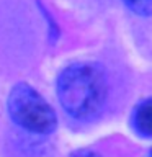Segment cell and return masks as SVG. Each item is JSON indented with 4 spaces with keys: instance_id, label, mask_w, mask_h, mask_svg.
Here are the masks:
<instances>
[{
    "instance_id": "obj_1",
    "label": "cell",
    "mask_w": 152,
    "mask_h": 157,
    "mask_svg": "<svg viewBox=\"0 0 152 157\" xmlns=\"http://www.w3.org/2000/svg\"><path fill=\"white\" fill-rule=\"evenodd\" d=\"M108 80L97 62H75L57 78V98L62 108L77 120H93L105 108Z\"/></svg>"
},
{
    "instance_id": "obj_2",
    "label": "cell",
    "mask_w": 152,
    "mask_h": 157,
    "mask_svg": "<svg viewBox=\"0 0 152 157\" xmlns=\"http://www.w3.org/2000/svg\"><path fill=\"white\" fill-rule=\"evenodd\" d=\"M7 108L12 120L31 132L49 134L57 126V116L52 106L25 82L17 83L10 90Z\"/></svg>"
},
{
    "instance_id": "obj_3",
    "label": "cell",
    "mask_w": 152,
    "mask_h": 157,
    "mask_svg": "<svg viewBox=\"0 0 152 157\" xmlns=\"http://www.w3.org/2000/svg\"><path fill=\"white\" fill-rule=\"evenodd\" d=\"M136 131L144 137H150L152 134V100L141 101L134 111V118H132Z\"/></svg>"
},
{
    "instance_id": "obj_4",
    "label": "cell",
    "mask_w": 152,
    "mask_h": 157,
    "mask_svg": "<svg viewBox=\"0 0 152 157\" xmlns=\"http://www.w3.org/2000/svg\"><path fill=\"white\" fill-rule=\"evenodd\" d=\"M124 5L132 13L141 17H149L152 10V0H123Z\"/></svg>"
},
{
    "instance_id": "obj_5",
    "label": "cell",
    "mask_w": 152,
    "mask_h": 157,
    "mask_svg": "<svg viewBox=\"0 0 152 157\" xmlns=\"http://www.w3.org/2000/svg\"><path fill=\"white\" fill-rule=\"evenodd\" d=\"M85 157H92V155H85Z\"/></svg>"
}]
</instances>
